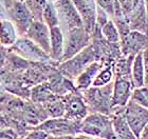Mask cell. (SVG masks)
<instances>
[{
    "label": "cell",
    "instance_id": "35",
    "mask_svg": "<svg viewBox=\"0 0 148 139\" xmlns=\"http://www.w3.org/2000/svg\"><path fill=\"white\" fill-rule=\"evenodd\" d=\"M139 139H148V123L145 125V127L142 130L141 134H140Z\"/></svg>",
    "mask_w": 148,
    "mask_h": 139
},
{
    "label": "cell",
    "instance_id": "21",
    "mask_svg": "<svg viewBox=\"0 0 148 139\" xmlns=\"http://www.w3.org/2000/svg\"><path fill=\"white\" fill-rule=\"evenodd\" d=\"M41 105L46 110L49 118L64 117L65 115V102H64L62 96L55 94L52 98H50L48 101Z\"/></svg>",
    "mask_w": 148,
    "mask_h": 139
},
{
    "label": "cell",
    "instance_id": "7",
    "mask_svg": "<svg viewBox=\"0 0 148 139\" xmlns=\"http://www.w3.org/2000/svg\"><path fill=\"white\" fill-rule=\"evenodd\" d=\"M65 102V115L64 117L70 120L82 122L84 118L89 114V106L79 91H73L62 96Z\"/></svg>",
    "mask_w": 148,
    "mask_h": 139
},
{
    "label": "cell",
    "instance_id": "24",
    "mask_svg": "<svg viewBox=\"0 0 148 139\" xmlns=\"http://www.w3.org/2000/svg\"><path fill=\"white\" fill-rule=\"evenodd\" d=\"M101 31H102L103 37L105 38L107 42L111 44H117L121 42L120 32L112 20L109 19L108 21L101 28Z\"/></svg>",
    "mask_w": 148,
    "mask_h": 139
},
{
    "label": "cell",
    "instance_id": "19",
    "mask_svg": "<svg viewBox=\"0 0 148 139\" xmlns=\"http://www.w3.org/2000/svg\"><path fill=\"white\" fill-rule=\"evenodd\" d=\"M18 32L13 22L8 19L0 21V44L11 47L18 39Z\"/></svg>",
    "mask_w": 148,
    "mask_h": 139
},
{
    "label": "cell",
    "instance_id": "25",
    "mask_svg": "<svg viewBox=\"0 0 148 139\" xmlns=\"http://www.w3.org/2000/svg\"><path fill=\"white\" fill-rule=\"evenodd\" d=\"M42 22H45L50 28L59 26V18L57 9L53 2H48L42 13Z\"/></svg>",
    "mask_w": 148,
    "mask_h": 139
},
{
    "label": "cell",
    "instance_id": "40",
    "mask_svg": "<svg viewBox=\"0 0 148 139\" xmlns=\"http://www.w3.org/2000/svg\"><path fill=\"white\" fill-rule=\"evenodd\" d=\"M132 1H133V0H132ZM132 7H133V6H132Z\"/></svg>",
    "mask_w": 148,
    "mask_h": 139
},
{
    "label": "cell",
    "instance_id": "3",
    "mask_svg": "<svg viewBox=\"0 0 148 139\" xmlns=\"http://www.w3.org/2000/svg\"><path fill=\"white\" fill-rule=\"evenodd\" d=\"M112 132L113 127L111 116L99 112L89 113L82 120L79 125V133L99 139H104Z\"/></svg>",
    "mask_w": 148,
    "mask_h": 139
},
{
    "label": "cell",
    "instance_id": "16",
    "mask_svg": "<svg viewBox=\"0 0 148 139\" xmlns=\"http://www.w3.org/2000/svg\"><path fill=\"white\" fill-rule=\"evenodd\" d=\"M103 68V62L95 60L92 63H90L82 73L76 77L74 80V85L76 87L77 91L83 92V91L89 89L92 87V83L95 79L96 75L99 74L101 68Z\"/></svg>",
    "mask_w": 148,
    "mask_h": 139
},
{
    "label": "cell",
    "instance_id": "8",
    "mask_svg": "<svg viewBox=\"0 0 148 139\" xmlns=\"http://www.w3.org/2000/svg\"><path fill=\"white\" fill-rule=\"evenodd\" d=\"M54 3L59 18V26L64 25L66 32L75 28L84 26L79 13L71 0H56Z\"/></svg>",
    "mask_w": 148,
    "mask_h": 139
},
{
    "label": "cell",
    "instance_id": "27",
    "mask_svg": "<svg viewBox=\"0 0 148 139\" xmlns=\"http://www.w3.org/2000/svg\"><path fill=\"white\" fill-rule=\"evenodd\" d=\"M130 100H132L133 102L148 108V87L133 89Z\"/></svg>",
    "mask_w": 148,
    "mask_h": 139
},
{
    "label": "cell",
    "instance_id": "17",
    "mask_svg": "<svg viewBox=\"0 0 148 139\" xmlns=\"http://www.w3.org/2000/svg\"><path fill=\"white\" fill-rule=\"evenodd\" d=\"M65 49V34L60 26L50 28V58L53 61L62 62Z\"/></svg>",
    "mask_w": 148,
    "mask_h": 139
},
{
    "label": "cell",
    "instance_id": "22",
    "mask_svg": "<svg viewBox=\"0 0 148 139\" xmlns=\"http://www.w3.org/2000/svg\"><path fill=\"white\" fill-rule=\"evenodd\" d=\"M54 95L55 94L52 92L51 87H50L47 81H45L42 83L36 84L30 90L31 101L35 102V103H39V104H43L50 98H52Z\"/></svg>",
    "mask_w": 148,
    "mask_h": 139
},
{
    "label": "cell",
    "instance_id": "4",
    "mask_svg": "<svg viewBox=\"0 0 148 139\" xmlns=\"http://www.w3.org/2000/svg\"><path fill=\"white\" fill-rule=\"evenodd\" d=\"M89 42L90 35L84 26L67 31L65 35V49L62 61L68 60L74 55H76L77 53L83 51L89 45Z\"/></svg>",
    "mask_w": 148,
    "mask_h": 139
},
{
    "label": "cell",
    "instance_id": "36",
    "mask_svg": "<svg viewBox=\"0 0 148 139\" xmlns=\"http://www.w3.org/2000/svg\"><path fill=\"white\" fill-rule=\"evenodd\" d=\"M5 19V15H4V9L2 7V5L0 4V21Z\"/></svg>",
    "mask_w": 148,
    "mask_h": 139
},
{
    "label": "cell",
    "instance_id": "20",
    "mask_svg": "<svg viewBox=\"0 0 148 139\" xmlns=\"http://www.w3.org/2000/svg\"><path fill=\"white\" fill-rule=\"evenodd\" d=\"M144 63H143V51L138 53L132 60L131 72H130V79L132 82L133 89L136 87H145L144 82Z\"/></svg>",
    "mask_w": 148,
    "mask_h": 139
},
{
    "label": "cell",
    "instance_id": "11",
    "mask_svg": "<svg viewBox=\"0 0 148 139\" xmlns=\"http://www.w3.org/2000/svg\"><path fill=\"white\" fill-rule=\"evenodd\" d=\"M132 91L133 85L130 77L115 76L112 92V110L116 108H124L130 101Z\"/></svg>",
    "mask_w": 148,
    "mask_h": 139
},
{
    "label": "cell",
    "instance_id": "37",
    "mask_svg": "<svg viewBox=\"0 0 148 139\" xmlns=\"http://www.w3.org/2000/svg\"><path fill=\"white\" fill-rule=\"evenodd\" d=\"M144 7H145L146 19L148 20V0H144Z\"/></svg>",
    "mask_w": 148,
    "mask_h": 139
},
{
    "label": "cell",
    "instance_id": "23",
    "mask_svg": "<svg viewBox=\"0 0 148 139\" xmlns=\"http://www.w3.org/2000/svg\"><path fill=\"white\" fill-rule=\"evenodd\" d=\"M114 80V66L110 63L103 64V68L96 75L95 79L93 81L92 87H105L107 84L113 82Z\"/></svg>",
    "mask_w": 148,
    "mask_h": 139
},
{
    "label": "cell",
    "instance_id": "12",
    "mask_svg": "<svg viewBox=\"0 0 148 139\" xmlns=\"http://www.w3.org/2000/svg\"><path fill=\"white\" fill-rule=\"evenodd\" d=\"M148 47V36L140 31H131L121 38V52L124 56H134Z\"/></svg>",
    "mask_w": 148,
    "mask_h": 139
},
{
    "label": "cell",
    "instance_id": "32",
    "mask_svg": "<svg viewBox=\"0 0 148 139\" xmlns=\"http://www.w3.org/2000/svg\"><path fill=\"white\" fill-rule=\"evenodd\" d=\"M9 127H11L10 118L0 112V129H9Z\"/></svg>",
    "mask_w": 148,
    "mask_h": 139
},
{
    "label": "cell",
    "instance_id": "28",
    "mask_svg": "<svg viewBox=\"0 0 148 139\" xmlns=\"http://www.w3.org/2000/svg\"><path fill=\"white\" fill-rule=\"evenodd\" d=\"M95 2L96 5L104 9L108 14V16L113 17L114 12H115V6L119 3L117 0H95Z\"/></svg>",
    "mask_w": 148,
    "mask_h": 139
},
{
    "label": "cell",
    "instance_id": "14",
    "mask_svg": "<svg viewBox=\"0 0 148 139\" xmlns=\"http://www.w3.org/2000/svg\"><path fill=\"white\" fill-rule=\"evenodd\" d=\"M49 118L46 110L39 103L33 101H25L22 108L21 119L28 127H38Z\"/></svg>",
    "mask_w": 148,
    "mask_h": 139
},
{
    "label": "cell",
    "instance_id": "33",
    "mask_svg": "<svg viewBox=\"0 0 148 139\" xmlns=\"http://www.w3.org/2000/svg\"><path fill=\"white\" fill-rule=\"evenodd\" d=\"M6 56H8V54L5 53V49H3V45L0 44V68H2L5 64Z\"/></svg>",
    "mask_w": 148,
    "mask_h": 139
},
{
    "label": "cell",
    "instance_id": "29",
    "mask_svg": "<svg viewBox=\"0 0 148 139\" xmlns=\"http://www.w3.org/2000/svg\"><path fill=\"white\" fill-rule=\"evenodd\" d=\"M49 136L48 134L38 127H32L28 133L25 134V137L22 139H46Z\"/></svg>",
    "mask_w": 148,
    "mask_h": 139
},
{
    "label": "cell",
    "instance_id": "26",
    "mask_svg": "<svg viewBox=\"0 0 148 139\" xmlns=\"http://www.w3.org/2000/svg\"><path fill=\"white\" fill-rule=\"evenodd\" d=\"M48 0H25V3L30 9L34 20L42 21V13L43 9L48 4Z\"/></svg>",
    "mask_w": 148,
    "mask_h": 139
},
{
    "label": "cell",
    "instance_id": "5",
    "mask_svg": "<svg viewBox=\"0 0 148 139\" xmlns=\"http://www.w3.org/2000/svg\"><path fill=\"white\" fill-rule=\"evenodd\" d=\"M6 9L8 15L11 18L13 24L15 25L18 34L20 36L25 35L32 22L34 21V18L25 3L10 0V2L6 3Z\"/></svg>",
    "mask_w": 148,
    "mask_h": 139
},
{
    "label": "cell",
    "instance_id": "15",
    "mask_svg": "<svg viewBox=\"0 0 148 139\" xmlns=\"http://www.w3.org/2000/svg\"><path fill=\"white\" fill-rule=\"evenodd\" d=\"M111 119H112V127L114 133L122 139H138L132 130L130 129L126 118L124 116L123 108H113L111 112Z\"/></svg>",
    "mask_w": 148,
    "mask_h": 139
},
{
    "label": "cell",
    "instance_id": "18",
    "mask_svg": "<svg viewBox=\"0 0 148 139\" xmlns=\"http://www.w3.org/2000/svg\"><path fill=\"white\" fill-rule=\"evenodd\" d=\"M83 20L84 28L88 33L93 31L96 24V11L88 0H71Z\"/></svg>",
    "mask_w": 148,
    "mask_h": 139
},
{
    "label": "cell",
    "instance_id": "30",
    "mask_svg": "<svg viewBox=\"0 0 148 139\" xmlns=\"http://www.w3.org/2000/svg\"><path fill=\"white\" fill-rule=\"evenodd\" d=\"M17 132L12 127L9 129H0V139H16Z\"/></svg>",
    "mask_w": 148,
    "mask_h": 139
},
{
    "label": "cell",
    "instance_id": "13",
    "mask_svg": "<svg viewBox=\"0 0 148 139\" xmlns=\"http://www.w3.org/2000/svg\"><path fill=\"white\" fill-rule=\"evenodd\" d=\"M25 36L50 56V28L45 22L34 20Z\"/></svg>",
    "mask_w": 148,
    "mask_h": 139
},
{
    "label": "cell",
    "instance_id": "1",
    "mask_svg": "<svg viewBox=\"0 0 148 139\" xmlns=\"http://www.w3.org/2000/svg\"><path fill=\"white\" fill-rule=\"evenodd\" d=\"M112 92L113 82L105 87H90L83 91V97L89 106V110L106 115H111L112 112Z\"/></svg>",
    "mask_w": 148,
    "mask_h": 139
},
{
    "label": "cell",
    "instance_id": "31",
    "mask_svg": "<svg viewBox=\"0 0 148 139\" xmlns=\"http://www.w3.org/2000/svg\"><path fill=\"white\" fill-rule=\"evenodd\" d=\"M143 63H144V82L145 87H148V47L143 51Z\"/></svg>",
    "mask_w": 148,
    "mask_h": 139
},
{
    "label": "cell",
    "instance_id": "10",
    "mask_svg": "<svg viewBox=\"0 0 148 139\" xmlns=\"http://www.w3.org/2000/svg\"><path fill=\"white\" fill-rule=\"evenodd\" d=\"M124 116L138 139L142 130L148 123V108L130 100L123 108Z\"/></svg>",
    "mask_w": 148,
    "mask_h": 139
},
{
    "label": "cell",
    "instance_id": "2",
    "mask_svg": "<svg viewBox=\"0 0 148 139\" xmlns=\"http://www.w3.org/2000/svg\"><path fill=\"white\" fill-rule=\"evenodd\" d=\"M96 60V53L94 46L88 45L68 60L62 61L58 65V71L62 76L70 80H75L76 77L85 68Z\"/></svg>",
    "mask_w": 148,
    "mask_h": 139
},
{
    "label": "cell",
    "instance_id": "9",
    "mask_svg": "<svg viewBox=\"0 0 148 139\" xmlns=\"http://www.w3.org/2000/svg\"><path fill=\"white\" fill-rule=\"evenodd\" d=\"M80 122L70 120L66 117L48 118L39 124L38 129L45 131L48 135H72L75 136L79 133Z\"/></svg>",
    "mask_w": 148,
    "mask_h": 139
},
{
    "label": "cell",
    "instance_id": "39",
    "mask_svg": "<svg viewBox=\"0 0 148 139\" xmlns=\"http://www.w3.org/2000/svg\"><path fill=\"white\" fill-rule=\"evenodd\" d=\"M55 1H56V0H52V1H51V2H55Z\"/></svg>",
    "mask_w": 148,
    "mask_h": 139
},
{
    "label": "cell",
    "instance_id": "34",
    "mask_svg": "<svg viewBox=\"0 0 148 139\" xmlns=\"http://www.w3.org/2000/svg\"><path fill=\"white\" fill-rule=\"evenodd\" d=\"M46 139H74L72 135H49Z\"/></svg>",
    "mask_w": 148,
    "mask_h": 139
},
{
    "label": "cell",
    "instance_id": "6",
    "mask_svg": "<svg viewBox=\"0 0 148 139\" xmlns=\"http://www.w3.org/2000/svg\"><path fill=\"white\" fill-rule=\"evenodd\" d=\"M11 51L33 63H45L51 60L49 54L27 37L18 38L15 44L11 46Z\"/></svg>",
    "mask_w": 148,
    "mask_h": 139
},
{
    "label": "cell",
    "instance_id": "38",
    "mask_svg": "<svg viewBox=\"0 0 148 139\" xmlns=\"http://www.w3.org/2000/svg\"><path fill=\"white\" fill-rule=\"evenodd\" d=\"M14 1H17V2H25V0H14Z\"/></svg>",
    "mask_w": 148,
    "mask_h": 139
}]
</instances>
